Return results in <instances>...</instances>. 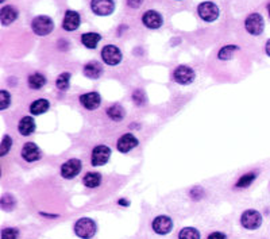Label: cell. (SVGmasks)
<instances>
[{"label": "cell", "instance_id": "13", "mask_svg": "<svg viewBox=\"0 0 270 239\" xmlns=\"http://www.w3.org/2000/svg\"><path fill=\"white\" fill-rule=\"evenodd\" d=\"M142 22L149 29H160L163 23V19H162L160 12L150 10V11L144 12V17H142Z\"/></svg>", "mask_w": 270, "mask_h": 239}, {"label": "cell", "instance_id": "15", "mask_svg": "<svg viewBox=\"0 0 270 239\" xmlns=\"http://www.w3.org/2000/svg\"><path fill=\"white\" fill-rule=\"evenodd\" d=\"M22 157H23L24 161L34 162L38 161V160L42 157V153H41V149H39L36 144L27 142V144L23 146V149H22Z\"/></svg>", "mask_w": 270, "mask_h": 239}, {"label": "cell", "instance_id": "38", "mask_svg": "<svg viewBox=\"0 0 270 239\" xmlns=\"http://www.w3.org/2000/svg\"><path fill=\"white\" fill-rule=\"evenodd\" d=\"M265 52H266V54L270 57V39L266 42V45H265Z\"/></svg>", "mask_w": 270, "mask_h": 239}, {"label": "cell", "instance_id": "16", "mask_svg": "<svg viewBox=\"0 0 270 239\" xmlns=\"http://www.w3.org/2000/svg\"><path fill=\"white\" fill-rule=\"evenodd\" d=\"M116 146H118V150H119L120 153H128L130 150L138 146V139L134 137L132 134H125V135H122L119 138Z\"/></svg>", "mask_w": 270, "mask_h": 239}, {"label": "cell", "instance_id": "14", "mask_svg": "<svg viewBox=\"0 0 270 239\" xmlns=\"http://www.w3.org/2000/svg\"><path fill=\"white\" fill-rule=\"evenodd\" d=\"M81 23V18L80 14L76 11H66L64 15V20H62V27L66 31H74L77 30L78 26Z\"/></svg>", "mask_w": 270, "mask_h": 239}, {"label": "cell", "instance_id": "2", "mask_svg": "<svg viewBox=\"0 0 270 239\" xmlns=\"http://www.w3.org/2000/svg\"><path fill=\"white\" fill-rule=\"evenodd\" d=\"M240 224L242 227L254 231L262 226V215L255 209H247L240 216Z\"/></svg>", "mask_w": 270, "mask_h": 239}, {"label": "cell", "instance_id": "6", "mask_svg": "<svg viewBox=\"0 0 270 239\" xmlns=\"http://www.w3.org/2000/svg\"><path fill=\"white\" fill-rule=\"evenodd\" d=\"M90 10L99 17H108L115 10L114 0H92Z\"/></svg>", "mask_w": 270, "mask_h": 239}, {"label": "cell", "instance_id": "12", "mask_svg": "<svg viewBox=\"0 0 270 239\" xmlns=\"http://www.w3.org/2000/svg\"><path fill=\"white\" fill-rule=\"evenodd\" d=\"M80 103H81V106L85 110L93 111V110H96L100 106L102 97H100V95L97 92H88V93H84V95L80 96Z\"/></svg>", "mask_w": 270, "mask_h": 239}, {"label": "cell", "instance_id": "18", "mask_svg": "<svg viewBox=\"0 0 270 239\" xmlns=\"http://www.w3.org/2000/svg\"><path fill=\"white\" fill-rule=\"evenodd\" d=\"M18 130L23 137H29V135H31L33 132L36 131V122H34V119L31 116H24V118L19 120Z\"/></svg>", "mask_w": 270, "mask_h": 239}, {"label": "cell", "instance_id": "30", "mask_svg": "<svg viewBox=\"0 0 270 239\" xmlns=\"http://www.w3.org/2000/svg\"><path fill=\"white\" fill-rule=\"evenodd\" d=\"M12 146V139L10 135H4L1 139V147H0V156L4 157L11 150Z\"/></svg>", "mask_w": 270, "mask_h": 239}, {"label": "cell", "instance_id": "34", "mask_svg": "<svg viewBox=\"0 0 270 239\" xmlns=\"http://www.w3.org/2000/svg\"><path fill=\"white\" fill-rule=\"evenodd\" d=\"M134 102L137 106H144V92H141V91H135V93H134Z\"/></svg>", "mask_w": 270, "mask_h": 239}, {"label": "cell", "instance_id": "22", "mask_svg": "<svg viewBox=\"0 0 270 239\" xmlns=\"http://www.w3.org/2000/svg\"><path fill=\"white\" fill-rule=\"evenodd\" d=\"M46 84V77L41 73H33L29 76V87L31 90H41Z\"/></svg>", "mask_w": 270, "mask_h": 239}, {"label": "cell", "instance_id": "36", "mask_svg": "<svg viewBox=\"0 0 270 239\" xmlns=\"http://www.w3.org/2000/svg\"><path fill=\"white\" fill-rule=\"evenodd\" d=\"M207 239H227V237H226L223 233H217V231H216V233L210 234Z\"/></svg>", "mask_w": 270, "mask_h": 239}, {"label": "cell", "instance_id": "17", "mask_svg": "<svg viewBox=\"0 0 270 239\" xmlns=\"http://www.w3.org/2000/svg\"><path fill=\"white\" fill-rule=\"evenodd\" d=\"M17 18H18V10L15 7L4 6L0 10V19H1V23L4 26L14 23Z\"/></svg>", "mask_w": 270, "mask_h": 239}, {"label": "cell", "instance_id": "35", "mask_svg": "<svg viewBox=\"0 0 270 239\" xmlns=\"http://www.w3.org/2000/svg\"><path fill=\"white\" fill-rule=\"evenodd\" d=\"M142 1L144 0H127V4L131 8H139V7L142 6Z\"/></svg>", "mask_w": 270, "mask_h": 239}, {"label": "cell", "instance_id": "31", "mask_svg": "<svg viewBox=\"0 0 270 239\" xmlns=\"http://www.w3.org/2000/svg\"><path fill=\"white\" fill-rule=\"evenodd\" d=\"M19 231L18 228H3L1 230V239H18Z\"/></svg>", "mask_w": 270, "mask_h": 239}, {"label": "cell", "instance_id": "8", "mask_svg": "<svg viewBox=\"0 0 270 239\" xmlns=\"http://www.w3.org/2000/svg\"><path fill=\"white\" fill-rule=\"evenodd\" d=\"M81 167H83V165H81V161H80V160H76V158L68 160V161L64 162L62 166H61V176L66 180L74 179L76 176L80 174Z\"/></svg>", "mask_w": 270, "mask_h": 239}, {"label": "cell", "instance_id": "11", "mask_svg": "<svg viewBox=\"0 0 270 239\" xmlns=\"http://www.w3.org/2000/svg\"><path fill=\"white\" fill-rule=\"evenodd\" d=\"M102 58L107 65H118L122 61V52L114 45H107L102 50Z\"/></svg>", "mask_w": 270, "mask_h": 239}, {"label": "cell", "instance_id": "26", "mask_svg": "<svg viewBox=\"0 0 270 239\" xmlns=\"http://www.w3.org/2000/svg\"><path fill=\"white\" fill-rule=\"evenodd\" d=\"M179 239H200V233L195 227H184L179 233Z\"/></svg>", "mask_w": 270, "mask_h": 239}, {"label": "cell", "instance_id": "9", "mask_svg": "<svg viewBox=\"0 0 270 239\" xmlns=\"http://www.w3.org/2000/svg\"><path fill=\"white\" fill-rule=\"evenodd\" d=\"M109 157H111V149L108 146L100 145V146H96L92 151L90 161H92L93 166H103V165L107 164Z\"/></svg>", "mask_w": 270, "mask_h": 239}, {"label": "cell", "instance_id": "24", "mask_svg": "<svg viewBox=\"0 0 270 239\" xmlns=\"http://www.w3.org/2000/svg\"><path fill=\"white\" fill-rule=\"evenodd\" d=\"M107 115L114 122H120V120L125 118V110L120 107V106H118V104H115L112 107L108 108Z\"/></svg>", "mask_w": 270, "mask_h": 239}, {"label": "cell", "instance_id": "3", "mask_svg": "<svg viewBox=\"0 0 270 239\" xmlns=\"http://www.w3.org/2000/svg\"><path fill=\"white\" fill-rule=\"evenodd\" d=\"M31 29L36 33V36L46 37L49 36L54 29V23L52 18H49L46 15H39L36 18L33 19L31 22Z\"/></svg>", "mask_w": 270, "mask_h": 239}, {"label": "cell", "instance_id": "7", "mask_svg": "<svg viewBox=\"0 0 270 239\" xmlns=\"http://www.w3.org/2000/svg\"><path fill=\"white\" fill-rule=\"evenodd\" d=\"M196 77L195 71L191 66L181 65L179 66L173 73V80L176 83L181 84V85H188V84L193 83V80Z\"/></svg>", "mask_w": 270, "mask_h": 239}, {"label": "cell", "instance_id": "21", "mask_svg": "<svg viewBox=\"0 0 270 239\" xmlns=\"http://www.w3.org/2000/svg\"><path fill=\"white\" fill-rule=\"evenodd\" d=\"M49 107H50V104L46 99H38L36 102L31 103L30 112L33 115H42L48 111Z\"/></svg>", "mask_w": 270, "mask_h": 239}, {"label": "cell", "instance_id": "32", "mask_svg": "<svg viewBox=\"0 0 270 239\" xmlns=\"http://www.w3.org/2000/svg\"><path fill=\"white\" fill-rule=\"evenodd\" d=\"M11 103V95L7 91H1L0 92V110H6Z\"/></svg>", "mask_w": 270, "mask_h": 239}, {"label": "cell", "instance_id": "23", "mask_svg": "<svg viewBox=\"0 0 270 239\" xmlns=\"http://www.w3.org/2000/svg\"><path fill=\"white\" fill-rule=\"evenodd\" d=\"M102 183V174L95 173V172H90L87 173V176L84 177V185L88 188H97Z\"/></svg>", "mask_w": 270, "mask_h": 239}, {"label": "cell", "instance_id": "33", "mask_svg": "<svg viewBox=\"0 0 270 239\" xmlns=\"http://www.w3.org/2000/svg\"><path fill=\"white\" fill-rule=\"evenodd\" d=\"M191 196H192V199H195V200H200V199L204 196L203 188H201V186H195L192 191H191Z\"/></svg>", "mask_w": 270, "mask_h": 239}, {"label": "cell", "instance_id": "5", "mask_svg": "<svg viewBox=\"0 0 270 239\" xmlns=\"http://www.w3.org/2000/svg\"><path fill=\"white\" fill-rule=\"evenodd\" d=\"M198 17L205 22H214L219 18V7L212 1H203L198 7Z\"/></svg>", "mask_w": 270, "mask_h": 239}, {"label": "cell", "instance_id": "27", "mask_svg": "<svg viewBox=\"0 0 270 239\" xmlns=\"http://www.w3.org/2000/svg\"><path fill=\"white\" fill-rule=\"evenodd\" d=\"M69 84H71V73H61L57 81H55V85L60 91H68L69 90Z\"/></svg>", "mask_w": 270, "mask_h": 239}, {"label": "cell", "instance_id": "29", "mask_svg": "<svg viewBox=\"0 0 270 239\" xmlns=\"http://www.w3.org/2000/svg\"><path fill=\"white\" fill-rule=\"evenodd\" d=\"M0 204H1V208L4 209V211H12V209L15 208V205H17V202H15V198L12 195H4L1 198Z\"/></svg>", "mask_w": 270, "mask_h": 239}, {"label": "cell", "instance_id": "10", "mask_svg": "<svg viewBox=\"0 0 270 239\" xmlns=\"http://www.w3.org/2000/svg\"><path fill=\"white\" fill-rule=\"evenodd\" d=\"M151 226H153V230L156 234L166 235L173 230V221H172V218H169L166 215H160L153 221Z\"/></svg>", "mask_w": 270, "mask_h": 239}, {"label": "cell", "instance_id": "4", "mask_svg": "<svg viewBox=\"0 0 270 239\" xmlns=\"http://www.w3.org/2000/svg\"><path fill=\"white\" fill-rule=\"evenodd\" d=\"M245 27H246L249 34H252L254 37L261 36L265 29V20L262 18V15L257 14V12L250 14L246 18V20H245Z\"/></svg>", "mask_w": 270, "mask_h": 239}, {"label": "cell", "instance_id": "19", "mask_svg": "<svg viewBox=\"0 0 270 239\" xmlns=\"http://www.w3.org/2000/svg\"><path fill=\"white\" fill-rule=\"evenodd\" d=\"M103 73V66L99 64V62H95V61H92V62H88L87 65L84 66V74L87 77L90 78H99L102 76Z\"/></svg>", "mask_w": 270, "mask_h": 239}, {"label": "cell", "instance_id": "39", "mask_svg": "<svg viewBox=\"0 0 270 239\" xmlns=\"http://www.w3.org/2000/svg\"><path fill=\"white\" fill-rule=\"evenodd\" d=\"M266 8H268V14H269V17H270V1L268 3V7H266Z\"/></svg>", "mask_w": 270, "mask_h": 239}, {"label": "cell", "instance_id": "1", "mask_svg": "<svg viewBox=\"0 0 270 239\" xmlns=\"http://www.w3.org/2000/svg\"><path fill=\"white\" fill-rule=\"evenodd\" d=\"M96 221L90 218H81L74 224V233L81 239H92L96 235Z\"/></svg>", "mask_w": 270, "mask_h": 239}, {"label": "cell", "instance_id": "28", "mask_svg": "<svg viewBox=\"0 0 270 239\" xmlns=\"http://www.w3.org/2000/svg\"><path fill=\"white\" fill-rule=\"evenodd\" d=\"M255 179H257V174H255V173L243 174V176H242V177L238 180V183H236V186H238V188H247V186L252 185Z\"/></svg>", "mask_w": 270, "mask_h": 239}, {"label": "cell", "instance_id": "20", "mask_svg": "<svg viewBox=\"0 0 270 239\" xmlns=\"http://www.w3.org/2000/svg\"><path fill=\"white\" fill-rule=\"evenodd\" d=\"M102 39V36L97 33H85L81 36V42L85 48L88 49H95L97 46V43Z\"/></svg>", "mask_w": 270, "mask_h": 239}, {"label": "cell", "instance_id": "37", "mask_svg": "<svg viewBox=\"0 0 270 239\" xmlns=\"http://www.w3.org/2000/svg\"><path fill=\"white\" fill-rule=\"evenodd\" d=\"M118 204H119V205H123V207H127V205L130 204V202L126 200V199H120L119 202H118Z\"/></svg>", "mask_w": 270, "mask_h": 239}, {"label": "cell", "instance_id": "25", "mask_svg": "<svg viewBox=\"0 0 270 239\" xmlns=\"http://www.w3.org/2000/svg\"><path fill=\"white\" fill-rule=\"evenodd\" d=\"M236 50H239L238 46H235V45H227V46H224V48H222L220 50H219V53H217V58L222 61L230 60V58L233 57L234 52H236Z\"/></svg>", "mask_w": 270, "mask_h": 239}]
</instances>
